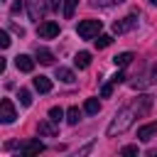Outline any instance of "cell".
Instances as JSON below:
<instances>
[{
	"mask_svg": "<svg viewBox=\"0 0 157 157\" xmlns=\"http://www.w3.org/2000/svg\"><path fill=\"white\" fill-rule=\"evenodd\" d=\"M132 59H135V54H132V52H123V54H115V56H113V64L123 69V66H128Z\"/></svg>",
	"mask_w": 157,
	"mask_h": 157,
	"instance_id": "10",
	"label": "cell"
},
{
	"mask_svg": "<svg viewBox=\"0 0 157 157\" xmlns=\"http://www.w3.org/2000/svg\"><path fill=\"white\" fill-rule=\"evenodd\" d=\"M15 118H17V115H15V105H12V101H10V98H2V101H0V120H2L5 125H10Z\"/></svg>",
	"mask_w": 157,
	"mask_h": 157,
	"instance_id": "5",
	"label": "cell"
},
{
	"mask_svg": "<svg viewBox=\"0 0 157 157\" xmlns=\"http://www.w3.org/2000/svg\"><path fill=\"white\" fill-rule=\"evenodd\" d=\"M37 130H39V135H47V137H54V135H56V125H54V120H52V118H49L47 123H39V128H37Z\"/></svg>",
	"mask_w": 157,
	"mask_h": 157,
	"instance_id": "11",
	"label": "cell"
},
{
	"mask_svg": "<svg viewBox=\"0 0 157 157\" xmlns=\"http://www.w3.org/2000/svg\"><path fill=\"white\" fill-rule=\"evenodd\" d=\"M34 88H37L39 93H49V91H52V81H49L47 76H37V78H34Z\"/></svg>",
	"mask_w": 157,
	"mask_h": 157,
	"instance_id": "12",
	"label": "cell"
},
{
	"mask_svg": "<svg viewBox=\"0 0 157 157\" xmlns=\"http://www.w3.org/2000/svg\"><path fill=\"white\" fill-rule=\"evenodd\" d=\"M110 42H113V37H110V34H98L96 47H98V49H105V47H110Z\"/></svg>",
	"mask_w": 157,
	"mask_h": 157,
	"instance_id": "18",
	"label": "cell"
},
{
	"mask_svg": "<svg viewBox=\"0 0 157 157\" xmlns=\"http://www.w3.org/2000/svg\"><path fill=\"white\" fill-rule=\"evenodd\" d=\"M74 64H76L78 69H86V66L91 64V54H88V52H78V54L74 56Z\"/></svg>",
	"mask_w": 157,
	"mask_h": 157,
	"instance_id": "14",
	"label": "cell"
},
{
	"mask_svg": "<svg viewBox=\"0 0 157 157\" xmlns=\"http://www.w3.org/2000/svg\"><path fill=\"white\" fill-rule=\"evenodd\" d=\"M150 2H152V5H157V0H150Z\"/></svg>",
	"mask_w": 157,
	"mask_h": 157,
	"instance_id": "28",
	"label": "cell"
},
{
	"mask_svg": "<svg viewBox=\"0 0 157 157\" xmlns=\"http://www.w3.org/2000/svg\"><path fill=\"white\" fill-rule=\"evenodd\" d=\"M15 66H17L20 71L29 74V71L34 69V59H32L29 54H17V56H15Z\"/></svg>",
	"mask_w": 157,
	"mask_h": 157,
	"instance_id": "7",
	"label": "cell"
},
{
	"mask_svg": "<svg viewBox=\"0 0 157 157\" xmlns=\"http://www.w3.org/2000/svg\"><path fill=\"white\" fill-rule=\"evenodd\" d=\"M155 78H157V66H155Z\"/></svg>",
	"mask_w": 157,
	"mask_h": 157,
	"instance_id": "29",
	"label": "cell"
},
{
	"mask_svg": "<svg viewBox=\"0 0 157 157\" xmlns=\"http://www.w3.org/2000/svg\"><path fill=\"white\" fill-rule=\"evenodd\" d=\"M135 25H137V15L132 12V15L123 17V20H115V22H113V32H115V34H125V32L135 29Z\"/></svg>",
	"mask_w": 157,
	"mask_h": 157,
	"instance_id": "4",
	"label": "cell"
},
{
	"mask_svg": "<svg viewBox=\"0 0 157 157\" xmlns=\"http://www.w3.org/2000/svg\"><path fill=\"white\" fill-rule=\"evenodd\" d=\"M78 120H81V110H78L76 105L69 108V110H66V123H69V125H76Z\"/></svg>",
	"mask_w": 157,
	"mask_h": 157,
	"instance_id": "17",
	"label": "cell"
},
{
	"mask_svg": "<svg viewBox=\"0 0 157 157\" xmlns=\"http://www.w3.org/2000/svg\"><path fill=\"white\" fill-rule=\"evenodd\" d=\"M20 10H22V2H20V0H17V2H15V5H12V15H15V12H20Z\"/></svg>",
	"mask_w": 157,
	"mask_h": 157,
	"instance_id": "27",
	"label": "cell"
},
{
	"mask_svg": "<svg viewBox=\"0 0 157 157\" xmlns=\"http://www.w3.org/2000/svg\"><path fill=\"white\" fill-rule=\"evenodd\" d=\"M56 78H59V81H64V83H74V71H71V69L59 66V69H56Z\"/></svg>",
	"mask_w": 157,
	"mask_h": 157,
	"instance_id": "15",
	"label": "cell"
},
{
	"mask_svg": "<svg viewBox=\"0 0 157 157\" xmlns=\"http://www.w3.org/2000/svg\"><path fill=\"white\" fill-rule=\"evenodd\" d=\"M96 7H113V5H120V2H125V0H91Z\"/></svg>",
	"mask_w": 157,
	"mask_h": 157,
	"instance_id": "20",
	"label": "cell"
},
{
	"mask_svg": "<svg viewBox=\"0 0 157 157\" xmlns=\"http://www.w3.org/2000/svg\"><path fill=\"white\" fill-rule=\"evenodd\" d=\"M37 61L44 64V66H49V64H54V54L49 49H37Z\"/></svg>",
	"mask_w": 157,
	"mask_h": 157,
	"instance_id": "13",
	"label": "cell"
},
{
	"mask_svg": "<svg viewBox=\"0 0 157 157\" xmlns=\"http://www.w3.org/2000/svg\"><path fill=\"white\" fill-rule=\"evenodd\" d=\"M120 152H123V155H137V147H135V145H128V147H123Z\"/></svg>",
	"mask_w": 157,
	"mask_h": 157,
	"instance_id": "25",
	"label": "cell"
},
{
	"mask_svg": "<svg viewBox=\"0 0 157 157\" xmlns=\"http://www.w3.org/2000/svg\"><path fill=\"white\" fill-rule=\"evenodd\" d=\"M47 10H49V2L47 0H27V15H29V20L39 22Z\"/></svg>",
	"mask_w": 157,
	"mask_h": 157,
	"instance_id": "3",
	"label": "cell"
},
{
	"mask_svg": "<svg viewBox=\"0 0 157 157\" xmlns=\"http://www.w3.org/2000/svg\"><path fill=\"white\" fill-rule=\"evenodd\" d=\"M150 105H152V98L150 96H140V98H135L130 105H125L123 110H118L115 113V118L110 120V125H108V130H105V135H120V132H125L130 125H132V120L135 118H140V115H145L147 110H150Z\"/></svg>",
	"mask_w": 157,
	"mask_h": 157,
	"instance_id": "1",
	"label": "cell"
},
{
	"mask_svg": "<svg viewBox=\"0 0 157 157\" xmlns=\"http://www.w3.org/2000/svg\"><path fill=\"white\" fill-rule=\"evenodd\" d=\"M83 110H86L88 115H96V113L101 110V103H98V98H88V101L83 103Z\"/></svg>",
	"mask_w": 157,
	"mask_h": 157,
	"instance_id": "16",
	"label": "cell"
},
{
	"mask_svg": "<svg viewBox=\"0 0 157 157\" xmlns=\"http://www.w3.org/2000/svg\"><path fill=\"white\" fill-rule=\"evenodd\" d=\"M49 118H52V120H54V123H59V120H61V118H64V110H61V108H56V105H54V108H49Z\"/></svg>",
	"mask_w": 157,
	"mask_h": 157,
	"instance_id": "22",
	"label": "cell"
},
{
	"mask_svg": "<svg viewBox=\"0 0 157 157\" xmlns=\"http://www.w3.org/2000/svg\"><path fill=\"white\" fill-rule=\"evenodd\" d=\"M157 135V123H147V125H142V128H137V137L142 140V142H147V140H152Z\"/></svg>",
	"mask_w": 157,
	"mask_h": 157,
	"instance_id": "9",
	"label": "cell"
},
{
	"mask_svg": "<svg viewBox=\"0 0 157 157\" xmlns=\"http://www.w3.org/2000/svg\"><path fill=\"white\" fill-rule=\"evenodd\" d=\"M20 103H22V105H29V103H32V93H29L27 88H20Z\"/></svg>",
	"mask_w": 157,
	"mask_h": 157,
	"instance_id": "21",
	"label": "cell"
},
{
	"mask_svg": "<svg viewBox=\"0 0 157 157\" xmlns=\"http://www.w3.org/2000/svg\"><path fill=\"white\" fill-rule=\"evenodd\" d=\"M47 2H49V7H52V10H59V5H61L64 0H47Z\"/></svg>",
	"mask_w": 157,
	"mask_h": 157,
	"instance_id": "26",
	"label": "cell"
},
{
	"mask_svg": "<svg viewBox=\"0 0 157 157\" xmlns=\"http://www.w3.org/2000/svg\"><path fill=\"white\" fill-rule=\"evenodd\" d=\"M37 34H39V37H44V39H52V37H56V34H59V25H56V22H52V20L39 22Z\"/></svg>",
	"mask_w": 157,
	"mask_h": 157,
	"instance_id": "6",
	"label": "cell"
},
{
	"mask_svg": "<svg viewBox=\"0 0 157 157\" xmlns=\"http://www.w3.org/2000/svg\"><path fill=\"white\" fill-rule=\"evenodd\" d=\"M39 152H44V142H39V140H29V142L20 145V155H39Z\"/></svg>",
	"mask_w": 157,
	"mask_h": 157,
	"instance_id": "8",
	"label": "cell"
},
{
	"mask_svg": "<svg viewBox=\"0 0 157 157\" xmlns=\"http://www.w3.org/2000/svg\"><path fill=\"white\" fill-rule=\"evenodd\" d=\"M113 86H115V83H113V81H110V83H105V86H103V88H101V96H103V98H108V96H110V93H113Z\"/></svg>",
	"mask_w": 157,
	"mask_h": 157,
	"instance_id": "23",
	"label": "cell"
},
{
	"mask_svg": "<svg viewBox=\"0 0 157 157\" xmlns=\"http://www.w3.org/2000/svg\"><path fill=\"white\" fill-rule=\"evenodd\" d=\"M101 27H103L101 20H81L78 27H76V32H78L81 39H93V37H98Z\"/></svg>",
	"mask_w": 157,
	"mask_h": 157,
	"instance_id": "2",
	"label": "cell"
},
{
	"mask_svg": "<svg viewBox=\"0 0 157 157\" xmlns=\"http://www.w3.org/2000/svg\"><path fill=\"white\" fill-rule=\"evenodd\" d=\"M0 47H2V49L10 47V37H7V32H0Z\"/></svg>",
	"mask_w": 157,
	"mask_h": 157,
	"instance_id": "24",
	"label": "cell"
},
{
	"mask_svg": "<svg viewBox=\"0 0 157 157\" xmlns=\"http://www.w3.org/2000/svg\"><path fill=\"white\" fill-rule=\"evenodd\" d=\"M76 2H78V0H64V17H66V20L74 15V10H76Z\"/></svg>",
	"mask_w": 157,
	"mask_h": 157,
	"instance_id": "19",
	"label": "cell"
}]
</instances>
